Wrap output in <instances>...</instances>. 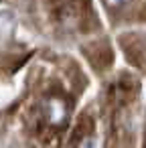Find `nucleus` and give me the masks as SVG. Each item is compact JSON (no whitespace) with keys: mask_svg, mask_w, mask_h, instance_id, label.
<instances>
[{"mask_svg":"<svg viewBox=\"0 0 146 148\" xmlns=\"http://www.w3.org/2000/svg\"><path fill=\"white\" fill-rule=\"evenodd\" d=\"M63 118H65V106L59 99H51L49 101V120L53 124H59V122H63Z\"/></svg>","mask_w":146,"mask_h":148,"instance_id":"f257e3e1","label":"nucleus"}]
</instances>
